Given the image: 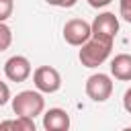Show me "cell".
I'll return each instance as SVG.
<instances>
[{
    "label": "cell",
    "instance_id": "18",
    "mask_svg": "<svg viewBox=\"0 0 131 131\" xmlns=\"http://www.w3.org/2000/svg\"><path fill=\"white\" fill-rule=\"evenodd\" d=\"M0 131H12V129H10V119L0 121Z\"/></svg>",
    "mask_w": 131,
    "mask_h": 131
},
{
    "label": "cell",
    "instance_id": "5",
    "mask_svg": "<svg viewBox=\"0 0 131 131\" xmlns=\"http://www.w3.org/2000/svg\"><path fill=\"white\" fill-rule=\"evenodd\" d=\"M90 37H92V27L84 18H70L63 25V39H66V43H70L74 47L84 45Z\"/></svg>",
    "mask_w": 131,
    "mask_h": 131
},
{
    "label": "cell",
    "instance_id": "1",
    "mask_svg": "<svg viewBox=\"0 0 131 131\" xmlns=\"http://www.w3.org/2000/svg\"><path fill=\"white\" fill-rule=\"evenodd\" d=\"M80 53H78V59L84 68H98L100 63H104L111 55V49H113V41H102V39H96V37H90L84 45H80Z\"/></svg>",
    "mask_w": 131,
    "mask_h": 131
},
{
    "label": "cell",
    "instance_id": "12",
    "mask_svg": "<svg viewBox=\"0 0 131 131\" xmlns=\"http://www.w3.org/2000/svg\"><path fill=\"white\" fill-rule=\"evenodd\" d=\"M12 10H14V2L12 0H0V23L8 20L12 16Z\"/></svg>",
    "mask_w": 131,
    "mask_h": 131
},
{
    "label": "cell",
    "instance_id": "6",
    "mask_svg": "<svg viewBox=\"0 0 131 131\" xmlns=\"http://www.w3.org/2000/svg\"><path fill=\"white\" fill-rule=\"evenodd\" d=\"M86 94L88 98H92L94 102H104L111 98L113 94V80L106 74H92L86 80Z\"/></svg>",
    "mask_w": 131,
    "mask_h": 131
},
{
    "label": "cell",
    "instance_id": "19",
    "mask_svg": "<svg viewBox=\"0 0 131 131\" xmlns=\"http://www.w3.org/2000/svg\"><path fill=\"white\" fill-rule=\"evenodd\" d=\"M123 131H131V127H125V129H123Z\"/></svg>",
    "mask_w": 131,
    "mask_h": 131
},
{
    "label": "cell",
    "instance_id": "16",
    "mask_svg": "<svg viewBox=\"0 0 131 131\" xmlns=\"http://www.w3.org/2000/svg\"><path fill=\"white\" fill-rule=\"evenodd\" d=\"M123 106L127 113H131V88L125 90V94H123Z\"/></svg>",
    "mask_w": 131,
    "mask_h": 131
},
{
    "label": "cell",
    "instance_id": "10",
    "mask_svg": "<svg viewBox=\"0 0 131 131\" xmlns=\"http://www.w3.org/2000/svg\"><path fill=\"white\" fill-rule=\"evenodd\" d=\"M10 129H12V131H37L35 121L29 119V117H16V119H10Z\"/></svg>",
    "mask_w": 131,
    "mask_h": 131
},
{
    "label": "cell",
    "instance_id": "11",
    "mask_svg": "<svg viewBox=\"0 0 131 131\" xmlns=\"http://www.w3.org/2000/svg\"><path fill=\"white\" fill-rule=\"evenodd\" d=\"M12 43V31L6 23H0V53L6 51Z\"/></svg>",
    "mask_w": 131,
    "mask_h": 131
},
{
    "label": "cell",
    "instance_id": "9",
    "mask_svg": "<svg viewBox=\"0 0 131 131\" xmlns=\"http://www.w3.org/2000/svg\"><path fill=\"white\" fill-rule=\"evenodd\" d=\"M111 74L121 82H129L131 80V55L129 53L115 55L111 61Z\"/></svg>",
    "mask_w": 131,
    "mask_h": 131
},
{
    "label": "cell",
    "instance_id": "7",
    "mask_svg": "<svg viewBox=\"0 0 131 131\" xmlns=\"http://www.w3.org/2000/svg\"><path fill=\"white\" fill-rule=\"evenodd\" d=\"M33 68H31V61L25 57V55H12L6 59L4 63V76L10 80V82H25L29 76H31Z\"/></svg>",
    "mask_w": 131,
    "mask_h": 131
},
{
    "label": "cell",
    "instance_id": "14",
    "mask_svg": "<svg viewBox=\"0 0 131 131\" xmlns=\"http://www.w3.org/2000/svg\"><path fill=\"white\" fill-rule=\"evenodd\" d=\"M10 100V88L6 82H0V106H4Z\"/></svg>",
    "mask_w": 131,
    "mask_h": 131
},
{
    "label": "cell",
    "instance_id": "15",
    "mask_svg": "<svg viewBox=\"0 0 131 131\" xmlns=\"http://www.w3.org/2000/svg\"><path fill=\"white\" fill-rule=\"evenodd\" d=\"M45 2L51 6H57V8H72V6H76L78 0H45Z\"/></svg>",
    "mask_w": 131,
    "mask_h": 131
},
{
    "label": "cell",
    "instance_id": "13",
    "mask_svg": "<svg viewBox=\"0 0 131 131\" xmlns=\"http://www.w3.org/2000/svg\"><path fill=\"white\" fill-rule=\"evenodd\" d=\"M119 12H121L123 20L131 23V0H119Z\"/></svg>",
    "mask_w": 131,
    "mask_h": 131
},
{
    "label": "cell",
    "instance_id": "2",
    "mask_svg": "<svg viewBox=\"0 0 131 131\" xmlns=\"http://www.w3.org/2000/svg\"><path fill=\"white\" fill-rule=\"evenodd\" d=\"M10 100H12V111H14L16 117L35 119L45 108V98L39 90H23Z\"/></svg>",
    "mask_w": 131,
    "mask_h": 131
},
{
    "label": "cell",
    "instance_id": "4",
    "mask_svg": "<svg viewBox=\"0 0 131 131\" xmlns=\"http://www.w3.org/2000/svg\"><path fill=\"white\" fill-rule=\"evenodd\" d=\"M92 37L102 39V41H115L119 33V18L113 12H100L92 20Z\"/></svg>",
    "mask_w": 131,
    "mask_h": 131
},
{
    "label": "cell",
    "instance_id": "3",
    "mask_svg": "<svg viewBox=\"0 0 131 131\" xmlns=\"http://www.w3.org/2000/svg\"><path fill=\"white\" fill-rule=\"evenodd\" d=\"M33 82H35V88L45 94H53L61 88V76L51 66H39L33 72Z\"/></svg>",
    "mask_w": 131,
    "mask_h": 131
},
{
    "label": "cell",
    "instance_id": "17",
    "mask_svg": "<svg viewBox=\"0 0 131 131\" xmlns=\"http://www.w3.org/2000/svg\"><path fill=\"white\" fill-rule=\"evenodd\" d=\"M113 0H88V4L92 6V8H104V6H108Z\"/></svg>",
    "mask_w": 131,
    "mask_h": 131
},
{
    "label": "cell",
    "instance_id": "8",
    "mask_svg": "<svg viewBox=\"0 0 131 131\" xmlns=\"http://www.w3.org/2000/svg\"><path fill=\"white\" fill-rule=\"evenodd\" d=\"M45 131H68L70 129V115L63 108H49L43 115Z\"/></svg>",
    "mask_w": 131,
    "mask_h": 131
}]
</instances>
